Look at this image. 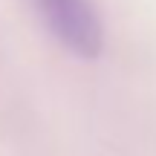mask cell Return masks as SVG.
Here are the masks:
<instances>
[{
	"mask_svg": "<svg viewBox=\"0 0 156 156\" xmlns=\"http://www.w3.org/2000/svg\"><path fill=\"white\" fill-rule=\"evenodd\" d=\"M52 38L78 58H95L104 44L93 0H29Z\"/></svg>",
	"mask_w": 156,
	"mask_h": 156,
	"instance_id": "6da1fadb",
	"label": "cell"
}]
</instances>
